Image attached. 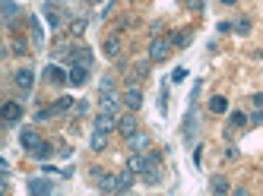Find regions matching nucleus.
Segmentation results:
<instances>
[{"label": "nucleus", "instance_id": "34", "mask_svg": "<svg viewBox=\"0 0 263 196\" xmlns=\"http://www.w3.org/2000/svg\"><path fill=\"white\" fill-rule=\"evenodd\" d=\"M235 196H248V190H244V187H238V190H235Z\"/></svg>", "mask_w": 263, "mask_h": 196}, {"label": "nucleus", "instance_id": "12", "mask_svg": "<svg viewBox=\"0 0 263 196\" xmlns=\"http://www.w3.org/2000/svg\"><path fill=\"white\" fill-rule=\"evenodd\" d=\"M118 121H115V114H105V111H99V117H95V130H102V133H108V130H115Z\"/></svg>", "mask_w": 263, "mask_h": 196}, {"label": "nucleus", "instance_id": "7", "mask_svg": "<svg viewBox=\"0 0 263 196\" xmlns=\"http://www.w3.org/2000/svg\"><path fill=\"white\" fill-rule=\"evenodd\" d=\"M29 193L32 196H51V181H45V177H32V181H29Z\"/></svg>", "mask_w": 263, "mask_h": 196}, {"label": "nucleus", "instance_id": "17", "mask_svg": "<svg viewBox=\"0 0 263 196\" xmlns=\"http://www.w3.org/2000/svg\"><path fill=\"white\" fill-rule=\"evenodd\" d=\"M143 168H146V158L133 152V155L127 158V171H130V174H143Z\"/></svg>", "mask_w": 263, "mask_h": 196}, {"label": "nucleus", "instance_id": "9", "mask_svg": "<svg viewBox=\"0 0 263 196\" xmlns=\"http://www.w3.org/2000/svg\"><path fill=\"white\" fill-rule=\"evenodd\" d=\"M13 79H16V86H19V89H25V92H29V89L35 86V73L29 70V66H22V70H16V76H13Z\"/></svg>", "mask_w": 263, "mask_h": 196}, {"label": "nucleus", "instance_id": "27", "mask_svg": "<svg viewBox=\"0 0 263 196\" xmlns=\"http://www.w3.org/2000/svg\"><path fill=\"white\" fill-rule=\"evenodd\" d=\"M235 32L238 35H251V19H238L235 22Z\"/></svg>", "mask_w": 263, "mask_h": 196}, {"label": "nucleus", "instance_id": "4", "mask_svg": "<svg viewBox=\"0 0 263 196\" xmlns=\"http://www.w3.org/2000/svg\"><path fill=\"white\" fill-rule=\"evenodd\" d=\"M143 181H146V184H159V181H162V168H159V158H155V155H149V158H146Z\"/></svg>", "mask_w": 263, "mask_h": 196}, {"label": "nucleus", "instance_id": "16", "mask_svg": "<svg viewBox=\"0 0 263 196\" xmlns=\"http://www.w3.org/2000/svg\"><path fill=\"white\" fill-rule=\"evenodd\" d=\"M102 51H105V57H118V54H121V38H118V35L105 38V45H102Z\"/></svg>", "mask_w": 263, "mask_h": 196}, {"label": "nucleus", "instance_id": "35", "mask_svg": "<svg viewBox=\"0 0 263 196\" xmlns=\"http://www.w3.org/2000/svg\"><path fill=\"white\" fill-rule=\"evenodd\" d=\"M222 3H235V0H222Z\"/></svg>", "mask_w": 263, "mask_h": 196}, {"label": "nucleus", "instance_id": "24", "mask_svg": "<svg viewBox=\"0 0 263 196\" xmlns=\"http://www.w3.org/2000/svg\"><path fill=\"white\" fill-rule=\"evenodd\" d=\"M16 16H19V6H16L13 0H3V19L10 22V19H16Z\"/></svg>", "mask_w": 263, "mask_h": 196}, {"label": "nucleus", "instance_id": "2", "mask_svg": "<svg viewBox=\"0 0 263 196\" xmlns=\"http://www.w3.org/2000/svg\"><path fill=\"white\" fill-rule=\"evenodd\" d=\"M92 177H95V184H99V190L118 193V174H105L102 168H92Z\"/></svg>", "mask_w": 263, "mask_h": 196}, {"label": "nucleus", "instance_id": "28", "mask_svg": "<svg viewBox=\"0 0 263 196\" xmlns=\"http://www.w3.org/2000/svg\"><path fill=\"white\" fill-rule=\"evenodd\" d=\"M232 127H248V114H241V111H232Z\"/></svg>", "mask_w": 263, "mask_h": 196}, {"label": "nucleus", "instance_id": "21", "mask_svg": "<svg viewBox=\"0 0 263 196\" xmlns=\"http://www.w3.org/2000/svg\"><path fill=\"white\" fill-rule=\"evenodd\" d=\"M89 146H92L95 152H102L105 146H108V133H102V130H95V133H92V142H89Z\"/></svg>", "mask_w": 263, "mask_h": 196}, {"label": "nucleus", "instance_id": "33", "mask_svg": "<svg viewBox=\"0 0 263 196\" xmlns=\"http://www.w3.org/2000/svg\"><path fill=\"white\" fill-rule=\"evenodd\" d=\"M187 6H190V10H200V6H203V0H187Z\"/></svg>", "mask_w": 263, "mask_h": 196}, {"label": "nucleus", "instance_id": "31", "mask_svg": "<svg viewBox=\"0 0 263 196\" xmlns=\"http://www.w3.org/2000/svg\"><path fill=\"white\" fill-rule=\"evenodd\" d=\"M251 101H254V108H257V111H263V92H257Z\"/></svg>", "mask_w": 263, "mask_h": 196}, {"label": "nucleus", "instance_id": "15", "mask_svg": "<svg viewBox=\"0 0 263 196\" xmlns=\"http://www.w3.org/2000/svg\"><path fill=\"white\" fill-rule=\"evenodd\" d=\"M99 108L105 111V114H115V111H118V95H111V92H105V95L99 98Z\"/></svg>", "mask_w": 263, "mask_h": 196}, {"label": "nucleus", "instance_id": "18", "mask_svg": "<svg viewBox=\"0 0 263 196\" xmlns=\"http://www.w3.org/2000/svg\"><path fill=\"white\" fill-rule=\"evenodd\" d=\"M45 19H48L51 29H57V25H60V13H57L54 3H45Z\"/></svg>", "mask_w": 263, "mask_h": 196}, {"label": "nucleus", "instance_id": "25", "mask_svg": "<svg viewBox=\"0 0 263 196\" xmlns=\"http://www.w3.org/2000/svg\"><path fill=\"white\" fill-rule=\"evenodd\" d=\"M213 190H216L219 196H222L225 190H229V181H225V177H222V174H219V177H213Z\"/></svg>", "mask_w": 263, "mask_h": 196}, {"label": "nucleus", "instance_id": "13", "mask_svg": "<svg viewBox=\"0 0 263 196\" xmlns=\"http://www.w3.org/2000/svg\"><path fill=\"white\" fill-rule=\"evenodd\" d=\"M0 114H3V121H10V124H16L22 117V108L16 105V101H6L3 108H0Z\"/></svg>", "mask_w": 263, "mask_h": 196}, {"label": "nucleus", "instance_id": "19", "mask_svg": "<svg viewBox=\"0 0 263 196\" xmlns=\"http://www.w3.org/2000/svg\"><path fill=\"white\" fill-rule=\"evenodd\" d=\"M51 152H54V149H51V142H41V146H38V149H32L29 155H32L35 161H45V158H51Z\"/></svg>", "mask_w": 263, "mask_h": 196}, {"label": "nucleus", "instance_id": "5", "mask_svg": "<svg viewBox=\"0 0 263 196\" xmlns=\"http://www.w3.org/2000/svg\"><path fill=\"white\" fill-rule=\"evenodd\" d=\"M118 130L124 133L127 139H130V136H133V133H139V121L133 117V111H130V114H124V117H121V121H118Z\"/></svg>", "mask_w": 263, "mask_h": 196}, {"label": "nucleus", "instance_id": "8", "mask_svg": "<svg viewBox=\"0 0 263 196\" xmlns=\"http://www.w3.org/2000/svg\"><path fill=\"white\" fill-rule=\"evenodd\" d=\"M89 82V66H70V86H86Z\"/></svg>", "mask_w": 263, "mask_h": 196}, {"label": "nucleus", "instance_id": "6", "mask_svg": "<svg viewBox=\"0 0 263 196\" xmlns=\"http://www.w3.org/2000/svg\"><path fill=\"white\" fill-rule=\"evenodd\" d=\"M70 61L76 66H92V51L89 48H73L70 51Z\"/></svg>", "mask_w": 263, "mask_h": 196}, {"label": "nucleus", "instance_id": "10", "mask_svg": "<svg viewBox=\"0 0 263 196\" xmlns=\"http://www.w3.org/2000/svg\"><path fill=\"white\" fill-rule=\"evenodd\" d=\"M19 142H22V149H25V152H32V149H38V146H41V142H45V139H41V136L35 133V130H22Z\"/></svg>", "mask_w": 263, "mask_h": 196}, {"label": "nucleus", "instance_id": "22", "mask_svg": "<svg viewBox=\"0 0 263 196\" xmlns=\"http://www.w3.org/2000/svg\"><path fill=\"white\" fill-rule=\"evenodd\" d=\"M168 41H171V48H184L190 41V32H171Z\"/></svg>", "mask_w": 263, "mask_h": 196}, {"label": "nucleus", "instance_id": "30", "mask_svg": "<svg viewBox=\"0 0 263 196\" xmlns=\"http://www.w3.org/2000/svg\"><path fill=\"white\" fill-rule=\"evenodd\" d=\"M184 79H187V70H184V66H178V70L171 73V82H184Z\"/></svg>", "mask_w": 263, "mask_h": 196}, {"label": "nucleus", "instance_id": "20", "mask_svg": "<svg viewBox=\"0 0 263 196\" xmlns=\"http://www.w3.org/2000/svg\"><path fill=\"white\" fill-rule=\"evenodd\" d=\"M209 111H213V114H225V111H229V101H225L222 95L209 98Z\"/></svg>", "mask_w": 263, "mask_h": 196}, {"label": "nucleus", "instance_id": "14", "mask_svg": "<svg viewBox=\"0 0 263 196\" xmlns=\"http://www.w3.org/2000/svg\"><path fill=\"white\" fill-rule=\"evenodd\" d=\"M127 146H130V152H136V155H139V152L149 146V136H146V133H133V136L127 139Z\"/></svg>", "mask_w": 263, "mask_h": 196}, {"label": "nucleus", "instance_id": "1", "mask_svg": "<svg viewBox=\"0 0 263 196\" xmlns=\"http://www.w3.org/2000/svg\"><path fill=\"white\" fill-rule=\"evenodd\" d=\"M168 54H171V41L168 38H152V41H149V61H152V64L168 61Z\"/></svg>", "mask_w": 263, "mask_h": 196}, {"label": "nucleus", "instance_id": "32", "mask_svg": "<svg viewBox=\"0 0 263 196\" xmlns=\"http://www.w3.org/2000/svg\"><path fill=\"white\" fill-rule=\"evenodd\" d=\"M248 124H263V111H257L254 117H248Z\"/></svg>", "mask_w": 263, "mask_h": 196}, {"label": "nucleus", "instance_id": "29", "mask_svg": "<svg viewBox=\"0 0 263 196\" xmlns=\"http://www.w3.org/2000/svg\"><path fill=\"white\" fill-rule=\"evenodd\" d=\"M70 108H76L73 98H57V105H54V111H70Z\"/></svg>", "mask_w": 263, "mask_h": 196}, {"label": "nucleus", "instance_id": "3", "mask_svg": "<svg viewBox=\"0 0 263 196\" xmlns=\"http://www.w3.org/2000/svg\"><path fill=\"white\" fill-rule=\"evenodd\" d=\"M45 82H48V86H64V82H70V70H60L57 64H48Z\"/></svg>", "mask_w": 263, "mask_h": 196}, {"label": "nucleus", "instance_id": "23", "mask_svg": "<svg viewBox=\"0 0 263 196\" xmlns=\"http://www.w3.org/2000/svg\"><path fill=\"white\" fill-rule=\"evenodd\" d=\"M133 187V174L130 171H124V174H118V193H124V190H130Z\"/></svg>", "mask_w": 263, "mask_h": 196}, {"label": "nucleus", "instance_id": "11", "mask_svg": "<svg viewBox=\"0 0 263 196\" xmlns=\"http://www.w3.org/2000/svg\"><path fill=\"white\" fill-rule=\"evenodd\" d=\"M124 105H127L130 111H136L139 105H143V92H139L136 86H130V89L124 92Z\"/></svg>", "mask_w": 263, "mask_h": 196}, {"label": "nucleus", "instance_id": "26", "mask_svg": "<svg viewBox=\"0 0 263 196\" xmlns=\"http://www.w3.org/2000/svg\"><path fill=\"white\" fill-rule=\"evenodd\" d=\"M29 22H32V41L41 48V41H45V38H41V25H38V19H29Z\"/></svg>", "mask_w": 263, "mask_h": 196}]
</instances>
